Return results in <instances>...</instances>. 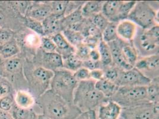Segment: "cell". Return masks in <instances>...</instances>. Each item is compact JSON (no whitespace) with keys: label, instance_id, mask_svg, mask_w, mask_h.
<instances>
[{"label":"cell","instance_id":"6da1fadb","mask_svg":"<svg viewBox=\"0 0 159 119\" xmlns=\"http://www.w3.org/2000/svg\"><path fill=\"white\" fill-rule=\"evenodd\" d=\"M35 104L40 109L41 114L50 119H75L81 113L77 107L66 102L50 89L36 99Z\"/></svg>","mask_w":159,"mask_h":119},{"label":"cell","instance_id":"7a4b0ae2","mask_svg":"<svg viewBox=\"0 0 159 119\" xmlns=\"http://www.w3.org/2000/svg\"><path fill=\"white\" fill-rule=\"evenodd\" d=\"M96 82L89 79L78 82L74 93L73 102L81 112L96 110L110 99L96 88Z\"/></svg>","mask_w":159,"mask_h":119},{"label":"cell","instance_id":"3957f363","mask_svg":"<svg viewBox=\"0 0 159 119\" xmlns=\"http://www.w3.org/2000/svg\"><path fill=\"white\" fill-rule=\"evenodd\" d=\"M24 74L29 88V93L35 100L50 89V82L53 72L42 67L36 66L32 61L25 60Z\"/></svg>","mask_w":159,"mask_h":119},{"label":"cell","instance_id":"277c9868","mask_svg":"<svg viewBox=\"0 0 159 119\" xmlns=\"http://www.w3.org/2000/svg\"><path fill=\"white\" fill-rule=\"evenodd\" d=\"M132 44L139 57L159 55V25L154 26L148 29L137 27Z\"/></svg>","mask_w":159,"mask_h":119},{"label":"cell","instance_id":"5b68a950","mask_svg":"<svg viewBox=\"0 0 159 119\" xmlns=\"http://www.w3.org/2000/svg\"><path fill=\"white\" fill-rule=\"evenodd\" d=\"M50 82V89L66 102L73 104V95L78 84L73 72L62 68L55 71Z\"/></svg>","mask_w":159,"mask_h":119},{"label":"cell","instance_id":"8992f818","mask_svg":"<svg viewBox=\"0 0 159 119\" xmlns=\"http://www.w3.org/2000/svg\"><path fill=\"white\" fill-rule=\"evenodd\" d=\"M111 99L122 108L150 102L147 99L146 86H120Z\"/></svg>","mask_w":159,"mask_h":119},{"label":"cell","instance_id":"52a82bcc","mask_svg":"<svg viewBox=\"0 0 159 119\" xmlns=\"http://www.w3.org/2000/svg\"><path fill=\"white\" fill-rule=\"evenodd\" d=\"M157 15V11L150 2L136 1L128 17V19L138 25L141 29H148L159 25Z\"/></svg>","mask_w":159,"mask_h":119},{"label":"cell","instance_id":"ba28073f","mask_svg":"<svg viewBox=\"0 0 159 119\" xmlns=\"http://www.w3.org/2000/svg\"><path fill=\"white\" fill-rule=\"evenodd\" d=\"M159 104L147 102L126 108H122V119H159Z\"/></svg>","mask_w":159,"mask_h":119},{"label":"cell","instance_id":"9c48e42d","mask_svg":"<svg viewBox=\"0 0 159 119\" xmlns=\"http://www.w3.org/2000/svg\"><path fill=\"white\" fill-rule=\"evenodd\" d=\"M32 61L34 66L42 67L53 72L63 68V60L58 53L45 52L40 48L35 52Z\"/></svg>","mask_w":159,"mask_h":119},{"label":"cell","instance_id":"30bf717a","mask_svg":"<svg viewBox=\"0 0 159 119\" xmlns=\"http://www.w3.org/2000/svg\"><path fill=\"white\" fill-rule=\"evenodd\" d=\"M151 80L148 79L135 67L127 70L120 71L118 78L116 82L117 86H147Z\"/></svg>","mask_w":159,"mask_h":119},{"label":"cell","instance_id":"8fae6325","mask_svg":"<svg viewBox=\"0 0 159 119\" xmlns=\"http://www.w3.org/2000/svg\"><path fill=\"white\" fill-rule=\"evenodd\" d=\"M134 67L151 80L159 78V55L139 57Z\"/></svg>","mask_w":159,"mask_h":119},{"label":"cell","instance_id":"7c38bea8","mask_svg":"<svg viewBox=\"0 0 159 119\" xmlns=\"http://www.w3.org/2000/svg\"><path fill=\"white\" fill-rule=\"evenodd\" d=\"M51 14L50 1H34L29 7L25 17L42 22Z\"/></svg>","mask_w":159,"mask_h":119},{"label":"cell","instance_id":"4fadbf2b","mask_svg":"<svg viewBox=\"0 0 159 119\" xmlns=\"http://www.w3.org/2000/svg\"><path fill=\"white\" fill-rule=\"evenodd\" d=\"M124 42V40L118 38L107 44L111 50L113 64L122 70H127L133 67L129 65L124 59L122 50Z\"/></svg>","mask_w":159,"mask_h":119},{"label":"cell","instance_id":"5bb4252c","mask_svg":"<svg viewBox=\"0 0 159 119\" xmlns=\"http://www.w3.org/2000/svg\"><path fill=\"white\" fill-rule=\"evenodd\" d=\"M122 108L111 99L98 108V119H119Z\"/></svg>","mask_w":159,"mask_h":119},{"label":"cell","instance_id":"9a60e30c","mask_svg":"<svg viewBox=\"0 0 159 119\" xmlns=\"http://www.w3.org/2000/svg\"><path fill=\"white\" fill-rule=\"evenodd\" d=\"M62 19L63 17L51 14L43 20L42 23L43 27L44 36L50 38L57 33H61L63 31Z\"/></svg>","mask_w":159,"mask_h":119},{"label":"cell","instance_id":"2e32d148","mask_svg":"<svg viewBox=\"0 0 159 119\" xmlns=\"http://www.w3.org/2000/svg\"><path fill=\"white\" fill-rule=\"evenodd\" d=\"M137 30V26L133 21L124 20L119 21L116 32L119 39L128 42H132Z\"/></svg>","mask_w":159,"mask_h":119},{"label":"cell","instance_id":"e0dca14e","mask_svg":"<svg viewBox=\"0 0 159 119\" xmlns=\"http://www.w3.org/2000/svg\"><path fill=\"white\" fill-rule=\"evenodd\" d=\"M24 63L25 60L18 56L5 60L2 64L4 74L5 73L11 74L13 76L20 75L25 76L24 74Z\"/></svg>","mask_w":159,"mask_h":119},{"label":"cell","instance_id":"ac0fdd59","mask_svg":"<svg viewBox=\"0 0 159 119\" xmlns=\"http://www.w3.org/2000/svg\"><path fill=\"white\" fill-rule=\"evenodd\" d=\"M50 38L56 46V52L60 54L62 59L75 52V48L68 43L62 33H57Z\"/></svg>","mask_w":159,"mask_h":119},{"label":"cell","instance_id":"d6986e66","mask_svg":"<svg viewBox=\"0 0 159 119\" xmlns=\"http://www.w3.org/2000/svg\"><path fill=\"white\" fill-rule=\"evenodd\" d=\"M122 1H106L102 7V14L110 22L119 23L118 14Z\"/></svg>","mask_w":159,"mask_h":119},{"label":"cell","instance_id":"ffe728a7","mask_svg":"<svg viewBox=\"0 0 159 119\" xmlns=\"http://www.w3.org/2000/svg\"><path fill=\"white\" fill-rule=\"evenodd\" d=\"M20 53V46L14 38L0 45V56L2 59H8L17 56Z\"/></svg>","mask_w":159,"mask_h":119},{"label":"cell","instance_id":"44dd1931","mask_svg":"<svg viewBox=\"0 0 159 119\" xmlns=\"http://www.w3.org/2000/svg\"><path fill=\"white\" fill-rule=\"evenodd\" d=\"M14 99L16 105L23 108H32L35 104V98L31 93L25 90L17 91Z\"/></svg>","mask_w":159,"mask_h":119},{"label":"cell","instance_id":"7402d4cb","mask_svg":"<svg viewBox=\"0 0 159 119\" xmlns=\"http://www.w3.org/2000/svg\"><path fill=\"white\" fill-rule=\"evenodd\" d=\"M104 2L102 1H86L81 7V12L84 18L89 19L101 13Z\"/></svg>","mask_w":159,"mask_h":119},{"label":"cell","instance_id":"603a6c76","mask_svg":"<svg viewBox=\"0 0 159 119\" xmlns=\"http://www.w3.org/2000/svg\"><path fill=\"white\" fill-rule=\"evenodd\" d=\"M96 88L102 93L106 98L111 99L113 95L117 91L119 86L112 82L103 78L96 82Z\"/></svg>","mask_w":159,"mask_h":119},{"label":"cell","instance_id":"cb8c5ba5","mask_svg":"<svg viewBox=\"0 0 159 119\" xmlns=\"http://www.w3.org/2000/svg\"><path fill=\"white\" fill-rule=\"evenodd\" d=\"M122 50L125 61L129 65L134 67L135 64L139 59V56L134 46H133L132 42L125 41Z\"/></svg>","mask_w":159,"mask_h":119},{"label":"cell","instance_id":"d4e9b609","mask_svg":"<svg viewBox=\"0 0 159 119\" xmlns=\"http://www.w3.org/2000/svg\"><path fill=\"white\" fill-rule=\"evenodd\" d=\"M10 114L13 119H36L38 114L32 108H23L14 104Z\"/></svg>","mask_w":159,"mask_h":119},{"label":"cell","instance_id":"484cf974","mask_svg":"<svg viewBox=\"0 0 159 119\" xmlns=\"http://www.w3.org/2000/svg\"><path fill=\"white\" fill-rule=\"evenodd\" d=\"M98 51L100 57V62L103 65V68L112 64V59L110 48L108 44L102 40L98 45Z\"/></svg>","mask_w":159,"mask_h":119},{"label":"cell","instance_id":"4316f807","mask_svg":"<svg viewBox=\"0 0 159 119\" xmlns=\"http://www.w3.org/2000/svg\"><path fill=\"white\" fill-rule=\"evenodd\" d=\"M159 78L153 79L150 83L146 86L147 99L150 102L159 104Z\"/></svg>","mask_w":159,"mask_h":119},{"label":"cell","instance_id":"83f0119b","mask_svg":"<svg viewBox=\"0 0 159 119\" xmlns=\"http://www.w3.org/2000/svg\"><path fill=\"white\" fill-rule=\"evenodd\" d=\"M68 43L75 48L83 43L84 37L80 32H75L71 29H66L61 32Z\"/></svg>","mask_w":159,"mask_h":119},{"label":"cell","instance_id":"f1b7e54d","mask_svg":"<svg viewBox=\"0 0 159 119\" xmlns=\"http://www.w3.org/2000/svg\"><path fill=\"white\" fill-rule=\"evenodd\" d=\"M63 60V68L73 73L75 72L82 67L83 61L73 53Z\"/></svg>","mask_w":159,"mask_h":119},{"label":"cell","instance_id":"f546056e","mask_svg":"<svg viewBox=\"0 0 159 119\" xmlns=\"http://www.w3.org/2000/svg\"><path fill=\"white\" fill-rule=\"evenodd\" d=\"M81 7H80L76 10L63 17L62 20L63 30L68 28L71 25L80 22L84 19L81 12Z\"/></svg>","mask_w":159,"mask_h":119},{"label":"cell","instance_id":"4dcf8cb0","mask_svg":"<svg viewBox=\"0 0 159 119\" xmlns=\"http://www.w3.org/2000/svg\"><path fill=\"white\" fill-rule=\"evenodd\" d=\"M118 23L109 22L105 29L102 33V40L106 43H109L118 38L116 29Z\"/></svg>","mask_w":159,"mask_h":119},{"label":"cell","instance_id":"1f68e13d","mask_svg":"<svg viewBox=\"0 0 159 119\" xmlns=\"http://www.w3.org/2000/svg\"><path fill=\"white\" fill-rule=\"evenodd\" d=\"M23 42L25 46L29 49L37 50L40 48V37L38 34L31 32L25 35Z\"/></svg>","mask_w":159,"mask_h":119},{"label":"cell","instance_id":"d6a6232c","mask_svg":"<svg viewBox=\"0 0 159 119\" xmlns=\"http://www.w3.org/2000/svg\"><path fill=\"white\" fill-rule=\"evenodd\" d=\"M136 3V1H122L118 14V21L127 20L128 17Z\"/></svg>","mask_w":159,"mask_h":119},{"label":"cell","instance_id":"836d02e7","mask_svg":"<svg viewBox=\"0 0 159 119\" xmlns=\"http://www.w3.org/2000/svg\"><path fill=\"white\" fill-rule=\"evenodd\" d=\"M68 1H50L52 8V14L60 17H64L68 4Z\"/></svg>","mask_w":159,"mask_h":119},{"label":"cell","instance_id":"e575fe53","mask_svg":"<svg viewBox=\"0 0 159 119\" xmlns=\"http://www.w3.org/2000/svg\"><path fill=\"white\" fill-rule=\"evenodd\" d=\"M25 26L34 33H36L41 36H44L43 27L42 22H40L38 20H34L33 19L29 17H25Z\"/></svg>","mask_w":159,"mask_h":119},{"label":"cell","instance_id":"d590c367","mask_svg":"<svg viewBox=\"0 0 159 119\" xmlns=\"http://www.w3.org/2000/svg\"><path fill=\"white\" fill-rule=\"evenodd\" d=\"M102 70L104 73V78L115 84L121 69L112 64L109 66L103 67Z\"/></svg>","mask_w":159,"mask_h":119},{"label":"cell","instance_id":"8d00e7d4","mask_svg":"<svg viewBox=\"0 0 159 119\" xmlns=\"http://www.w3.org/2000/svg\"><path fill=\"white\" fill-rule=\"evenodd\" d=\"M90 19L93 25L99 30L102 33L110 22L102 13L97 14Z\"/></svg>","mask_w":159,"mask_h":119},{"label":"cell","instance_id":"74e56055","mask_svg":"<svg viewBox=\"0 0 159 119\" xmlns=\"http://www.w3.org/2000/svg\"><path fill=\"white\" fill-rule=\"evenodd\" d=\"M40 48L44 51L48 53L56 52L57 48L51 38L45 36L40 37Z\"/></svg>","mask_w":159,"mask_h":119},{"label":"cell","instance_id":"f35d334b","mask_svg":"<svg viewBox=\"0 0 159 119\" xmlns=\"http://www.w3.org/2000/svg\"><path fill=\"white\" fill-rule=\"evenodd\" d=\"M14 104L13 95L10 93L0 98V110L10 112Z\"/></svg>","mask_w":159,"mask_h":119},{"label":"cell","instance_id":"ab89813d","mask_svg":"<svg viewBox=\"0 0 159 119\" xmlns=\"http://www.w3.org/2000/svg\"><path fill=\"white\" fill-rule=\"evenodd\" d=\"M92 49L86 44L83 43L80 46L75 48V54L83 61L87 60L90 59L89 55Z\"/></svg>","mask_w":159,"mask_h":119},{"label":"cell","instance_id":"60d3db41","mask_svg":"<svg viewBox=\"0 0 159 119\" xmlns=\"http://www.w3.org/2000/svg\"><path fill=\"white\" fill-rule=\"evenodd\" d=\"M7 6L6 8L2 7L3 5L2 6V3H0V27L2 28H5V29H8L7 24H6V21L8 19H9L8 17V13L11 12V11L8 12V9L10 8V6L8 4V3L7 2Z\"/></svg>","mask_w":159,"mask_h":119},{"label":"cell","instance_id":"b9f144b4","mask_svg":"<svg viewBox=\"0 0 159 119\" xmlns=\"http://www.w3.org/2000/svg\"><path fill=\"white\" fill-rule=\"evenodd\" d=\"M90 72L88 69L81 67L79 70H77L75 72L73 73L74 76L78 82L86 80L91 79L90 76Z\"/></svg>","mask_w":159,"mask_h":119},{"label":"cell","instance_id":"7bdbcfd3","mask_svg":"<svg viewBox=\"0 0 159 119\" xmlns=\"http://www.w3.org/2000/svg\"><path fill=\"white\" fill-rule=\"evenodd\" d=\"M82 67L88 69L89 71H92L96 69H102L103 65L100 61H93L92 60L88 59L83 61Z\"/></svg>","mask_w":159,"mask_h":119},{"label":"cell","instance_id":"ee69618b","mask_svg":"<svg viewBox=\"0 0 159 119\" xmlns=\"http://www.w3.org/2000/svg\"><path fill=\"white\" fill-rule=\"evenodd\" d=\"M3 79L0 80V98L11 93V88L10 83Z\"/></svg>","mask_w":159,"mask_h":119},{"label":"cell","instance_id":"f6af8a7d","mask_svg":"<svg viewBox=\"0 0 159 119\" xmlns=\"http://www.w3.org/2000/svg\"><path fill=\"white\" fill-rule=\"evenodd\" d=\"M90 76L91 79L98 81L104 78V73L102 69H96L90 71Z\"/></svg>","mask_w":159,"mask_h":119},{"label":"cell","instance_id":"bcb514c9","mask_svg":"<svg viewBox=\"0 0 159 119\" xmlns=\"http://www.w3.org/2000/svg\"><path fill=\"white\" fill-rule=\"evenodd\" d=\"M75 119H98L96 110L89 111L81 112L79 116Z\"/></svg>","mask_w":159,"mask_h":119},{"label":"cell","instance_id":"7dc6e473","mask_svg":"<svg viewBox=\"0 0 159 119\" xmlns=\"http://www.w3.org/2000/svg\"><path fill=\"white\" fill-rule=\"evenodd\" d=\"M90 59L92 60L93 61H100V54L99 53V51L98 49H92L89 55Z\"/></svg>","mask_w":159,"mask_h":119},{"label":"cell","instance_id":"c3c4849f","mask_svg":"<svg viewBox=\"0 0 159 119\" xmlns=\"http://www.w3.org/2000/svg\"><path fill=\"white\" fill-rule=\"evenodd\" d=\"M0 119H13L10 112L0 110Z\"/></svg>","mask_w":159,"mask_h":119},{"label":"cell","instance_id":"681fc988","mask_svg":"<svg viewBox=\"0 0 159 119\" xmlns=\"http://www.w3.org/2000/svg\"><path fill=\"white\" fill-rule=\"evenodd\" d=\"M36 119H50L48 117H46L45 116L43 115V114H39V115H38L37 116V117Z\"/></svg>","mask_w":159,"mask_h":119}]
</instances>
